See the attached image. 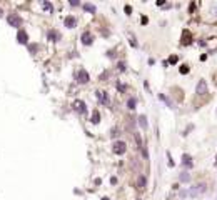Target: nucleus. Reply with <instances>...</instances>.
<instances>
[{
    "instance_id": "obj_13",
    "label": "nucleus",
    "mask_w": 217,
    "mask_h": 200,
    "mask_svg": "<svg viewBox=\"0 0 217 200\" xmlns=\"http://www.w3.org/2000/svg\"><path fill=\"white\" fill-rule=\"evenodd\" d=\"M145 185H147V179H145V175H140L137 179V187L139 189H145Z\"/></svg>"
},
{
    "instance_id": "obj_20",
    "label": "nucleus",
    "mask_w": 217,
    "mask_h": 200,
    "mask_svg": "<svg viewBox=\"0 0 217 200\" xmlns=\"http://www.w3.org/2000/svg\"><path fill=\"white\" fill-rule=\"evenodd\" d=\"M134 137H135V140H137V145H139V147H142V138H140V135L134 132Z\"/></svg>"
},
{
    "instance_id": "obj_17",
    "label": "nucleus",
    "mask_w": 217,
    "mask_h": 200,
    "mask_svg": "<svg viewBox=\"0 0 217 200\" xmlns=\"http://www.w3.org/2000/svg\"><path fill=\"white\" fill-rule=\"evenodd\" d=\"M182 163H184L186 167H192V159H190L189 155H184V157H182Z\"/></svg>"
},
{
    "instance_id": "obj_11",
    "label": "nucleus",
    "mask_w": 217,
    "mask_h": 200,
    "mask_svg": "<svg viewBox=\"0 0 217 200\" xmlns=\"http://www.w3.org/2000/svg\"><path fill=\"white\" fill-rule=\"evenodd\" d=\"M65 27H69V29L77 27V19H75V17H72V15H69V17L65 19Z\"/></svg>"
},
{
    "instance_id": "obj_18",
    "label": "nucleus",
    "mask_w": 217,
    "mask_h": 200,
    "mask_svg": "<svg viewBox=\"0 0 217 200\" xmlns=\"http://www.w3.org/2000/svg\"><path fill=\"white\" fill-rule=\"evenodd\" d=\"M92 122H94V124H99L100 122V115H99L97 110H94V114H92Z\"/></svg>"
},
{
    "instance_id": "obj_22",
    "label": "nucleus",
    "mask_w": 217,
    "mask_h": 200,
    "mask_svg": "<svg viewBox=\"0 0 217 200\" xmlns=\"http://www.w3.org/2000/svg\"><path fill=\"white\" fill-rule=\"evenodd\" d=\"M175 62H177V57H175V55H174V57H170V64H175Z\"/></svg>"
},
{
    "instance_id": "obj_8",
    "label": "nucleus",
    "mask_w": 217,
    "mask_h": 200,
    "mask_svg": "<svg viewBox=\"0 0 217 200\" xmlns=\"http://www.w3.org/2000/svg\"><path fill=\"white\" fill-rule=\"evenodd\" d=\"M92 40H94V37H92L90 32H84V33H82V43H84V45H90Z\"/></svg>"
},
{
    "instance_id": "obj_15",
    "label": "nucleus",
    "mask_w": 217,
    "mask_h": 200,
    "mask_svg": "<svg viewBox=\"0 0 217 200\" xmlns=\"http://www.w3.org/2000/svg\"><path fill=\"white\" fill-rule=\"evenodd\" d=\"M139 125H140L144 130H145V128L149 127V124H147V117H145V115H140V117H139Z\"/></svg>"
},
{
    "instance_id": "obj_6",
    "label": "nucleus",
    "mask_w": 217,
    "mask_h": 200,
    "mask_svg": "<svg viewBox=\"0 0 217 200\" xmlns=\"http://www.w3.org/2000/svg\"><path fill=\"white\" fill-rule=\"evenodd\" d=\"M89 80H90L89 74H87L84 68H80V70H79V82H80V84H89Z\"/></svg>"
},
{
    "instance_id": "obj_12",
    "label": "nucleus",
    "mask_w": 217,
    "mask_h": 200,
    "mask_svg": "<svg viewBox=\"0 0 217 200\" xmlns=\"http://www.w3.org/2000/svg\"><path fill=\"white\" fill-rule=\"evenodd\" d=\"M60 38V33L57 32V30H50L49 32V40H52V42H59Z\"/></svg>"
},
{
    "instance_id": "obj_23",
    "label": "nucleus",
    "mask_w": 217,
    "mask_h": 200,
    "mask_svg": "<svg viewBox=\"0 0 217 200\" xmlns=\"http://www.w3.org/2000/svg\"><path fill=\"white\" fill-rule=\"evenodd\" d=\"M2 13H3V10H2V9H0V17H2Z\"/></svg>"
},
{
    "instance_id": "obj_4",
    "label": "nucleus",
    "mask_w": 217,
    "mask_h": 200,
    "mask_svg": "<svg viewBox=\"0 0 217 200\" xmlns=\"http://www.w3.org/2000/svg\"><path fill=\"white\" fill-rule=\"evenodd\" d=\"M196 94L197 95H206L207 94V82L206 80H199L197 87H196Z\"/></svg>"
},
{
    "instance_id": "obj_1",
    "label": "nucleus",
    "mask_w": 217,
    "mask_h": 200,
    "mask_svg": "<svg viewBox=\"0 0 217 200\" xmlns=\"http://www.w3.org/2000/svg\"><path fill=\"white\" fill-rule=\"evenodd\" d=\"M112 152L115 153V155H124V153L127 152V143L124 142V140L114 142V145H112Z\"/></svg>"
},
{
    "instance_id": "obj_14",
    "label": "nucleus",
    "mask_w": 217,
    "mask_h": 200,
    "mask_svg": "<svg viewBox=\"0 0 217 200\" xmlns=\"http://www.w3.org/2000/svg\"><path fill=\"white\" fill-rule=\"evenodd\" d=\"M82 9L85 10V12H90V13H95V5H92V3H87V2H85V3H82Z\"/></svg>"
},
{
    "instance_id": "obj_3",
    "label": "nucleus",
    "mask_w": 217,
    "mask_h": 200,
    "mask_svg": "<svg viewBox=\"0 0 217 200\" xmlns=\"http://www.w3.org/2000/svg\"><path fill=\"white\" fill-rule=\"evenodd\" d=\"M9 23L12 25V27H22V23H23V20H22V17H19L17 13H13V15H9Z\"/></svg>"
},
{
    "instance_id": "obj_5",
    "label": "nucleus",
    "mask_w": 217,
    "mask_h": 200,
    "mask_svg": "<svg viewBox=\"0 0 217 200\" xmlns=\"http://www.w3.org/2000/svg\"><path fill=\"white\" fill-rule=\"evenodd\" d=\"M17 40H19V43H29V35H27V32L25 30H19V33H17Z\"/></svg>"
},
{
    "instance_id": "obj_19",
    "label": "nucleus",
    "mask_w": 217,
    "mask_h": 200,
    "mask_svg": "<svg viewBox=\"0 0 217 200\" xmlns=\"http://www.w3.org/2000/svg\"><path fill=\"white\" fill-rule=\"evenodd\" d=\"M179 179H180V182H189V180H190V175H189L187 172H182Z\"/></svg>"
},
{
    "instance_id": "obj_2",
    "label": "nucleus",
    "mask_w": 217,
    "mask_h": 200,
    "mask_svg": "<svg viewBox=\"0 0 217 200\" xmlns=\"http://www.w3.org/2000/svg\"><path fill=\"white\" fill-rule=\"evenodd\" d=\"M204 192H206V183H197V185L190 187V190H189V195H192V197H197V195L204 193Z\"/></svg>"
},
{
    "instance_id": "obj_7",
    "label": "nucleus",
    "mask_w": 217,
    "mask_h": 200,
    "mask_svg": "<svg viewBox=\"0 0 217 200\" xmlns=\"http://www.w3.org/2000/svg\"><path fill=\"white\" fill-rule=\"evenodd\" d=\"M95 95H97V98H99V100H100L104 105H108V95H107V92H100V90H97V92H95Z\"/></svg>"
},
{
    "instance_id": "obj_10",
    "label": "nucleus",
    "mask_w": 217,
    "mask_h": 200,
    "mask_svg": "<svg viewBox=\"0 0 217 200\" xmlns=\"http://www.w3.org/2000/svg\"><path fill=\"white\" fill-rule=\"evenodd\" d=\"M74 107H75V110L80 112V114H85V112H87V108H85V102H82V100H77V102L74 104Z\"/></svg>"
},
{
    "instance_id": "obj_21",
    "label": "nucleus",
    "mask_w": 217,
    "mask_h": 200,
    "mask_svg": "<svg viewBox=\"0 0 217 200\" xmlns=\"http://www.w3.org/2000/svg\"><path fill=\"white\" fill-rule=\"evenodd\" d=\"M180 72H182V74H187V72H189V68H187L186 65H184L182 68H180Z\"/></svg>"
},
{
    "instance_id": "obj_16",
    "label": "nucleus",
    "mask_w": 217,
    "mask_h": 200,
    "mask_svg": "<svg viewBox=\"0 0 217 200\" xmlns=\"http://www.w3.org/2000/svg\"><path fill=\"white\" fill-rule=\"evenodd\" d=\"M135 105H137V100H135L134 97H130V98L127 100V108H129V110H134V108H135Z\"/></svg>"
},
{
    "instance_id": "obj_9",
    "label": "nucleus",
    "mask_w": 217,
    "mask_h": 200,
    "mask_svg": "<svg viewBox=\"0 0 217 200\" xmlns=\"http://www.w3.org/2000/svg\"><path fill=\"white\" fill-rule=\"evenodd\" d=\"M40 7L45 10V13H54V5H52L50 2H47V0H44V2L40 3Z\"/></svg>"
},
{
    "instance_id": "obj_24",
    "label": "nucleus",
    "mask_w": 217,
    "mask_h": 200,
    "mask_svg": "<svg viewBox=\"0 0 217 200\" xmlns=\"http://www.w3.org/2000/svg\"><path fill=\"white\" fill-rule=\"evenodd\" d=\"M102 200H108V199H107V197H104V199H102Z\"/></svg>"
}]
</instances>
